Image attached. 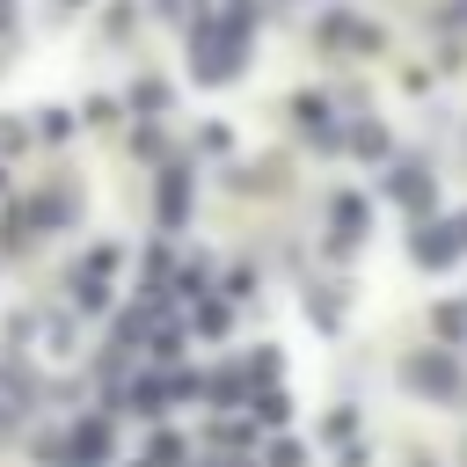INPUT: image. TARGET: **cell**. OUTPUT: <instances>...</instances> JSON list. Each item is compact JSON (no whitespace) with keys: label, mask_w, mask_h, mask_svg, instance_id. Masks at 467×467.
Here are the masks:
<instances>
[{"label":"cell","mask_w":467,"mask_h":467,"mask_svg":"<svg viewBox=\"0 0 467 467\" xmlns=\"http://www.w3.org/2000/svg\"><path fill=\"white\" fill-rule=\"evenodd\" d=\"M190 58H197V73H204V80H219L226 66H241V22H234L226 36H197V44H190Z\"/></svg>","instance_id":"obj_1"}]
</instances>
